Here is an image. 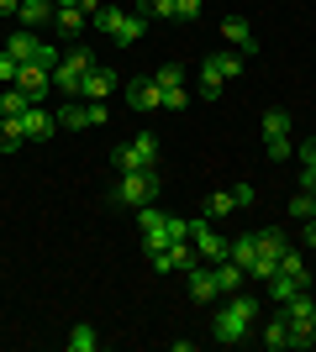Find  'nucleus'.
<instances>
[{"mask_svg": "<svg viewBox=\"0 0 316 352\" xmlns=\"http://www.w3.org/2000/svg\"><path fill=\"white\" fill-rule=\"evenodd\" d=\"M216 268V284H222V294H242V268L227 258V263H211Z\"/></svg>", "mask_w": 316, "mask_h": 352, "instance_id": "nucleus-24", "label": "nucleus"}, {"mask_svg": "<svg viewBox=\"0 0 316 352\" xmlns=\"http://www.w3.org/2000/svg\"><path fill=\"white\" fill-rule=\"evenodd\" d=\"M227 216H238V200H232V190H216L206 200V221H227Z\"/></svg>", "mask_w": 316, "mask_h": 352, "instance_id": "nucleus-23", "label": "nucleus"}, {"mask_svg": "<svg viewBox=\"0 0 316 352\" xmlns=\"http://www.w3.org/2000/svg\"><path fill=\"white\" fill-rule=\"evenodd\" d=\"M185 274H190V300L196 305H216L222 300V284H216V268L211 263H190Z\"/></svg>", "mask_w": 316, "mask_h": 352, "instance_id": "nucleus-8", "label": "nucleus"}, {"mask_svg": "<svg viewBox=\"0 0 316 352\" xmlns=\"http://www.w3.org/2000/svg\"><path fill=\"white\" fill-rule=\"evenodd\" d=\"M258 126H264V142H274V137H290V116L280 111V105H274V111H264V121H258Z\"/></svg>", "mask_w": 316, "mask_h": 352, "instance_id": "nucleus-25", "label": "nucleus"}, {"mask_svg": "<svg viewBox=\"0 0 316 352\" xmlns=\"http://www.w3.org/2000/svg\"><path fill=\"white\" fill-rule=\"evenodd\" d=\"M16 74H21V63H16L11 53L0 47V85H16Z\"/></svg>", "mask_w": 316, "mask_h": 352, "instance_id": "nucleus-38", "label": "nucleus"}, {"mask_svg": "<svg viewBox=\"0 0 316 352\" xmlns=\"http://www.w3.org/2000/svg\"><path fill=\"white\" fill-rule=\"evenodd\" d=\"M32 63L53 74V69H59V63H63V53H59V47H53V43H37V53H32Z\"/></svg>", "mask_w": 316, "mask_h": 352, "instance_id": "nucleus-34", "label": "nucleus"}, {"mask_svg": "<svg viewBox=\"0 0 316 352\" xmlns=\"http://www.w3.org/2000/svg\"><path fill=\"white\" fill-rule=\"evenodd\" d=\"M285 216H295V221H311V216H316V195H311V190H301V195H295V200L285 206Z\"/></svg>", "mask_w": 316, "mask_h": 352, "instance_id": "nucleus-32", "label": "nucleus"}, {"mask_svg": "<svg viewBox=\"0 0 316 352\" xmlns=\"http://www.w3.org/2000/svg\"><path fill=\"white\" fill-rule=\"evenodd\" d=\"M295 289H306V284H295L290 274H274V279H269V294H274V300H290Z\"/></svg>", "mask_w": 316, "mask_h": 352, "instance_id": "nucleus-35", "label": "nucleus"}, {"mask_svg": "<svg viewBox=\"0 0 316 352\" xmlns=\"http://www.w3.org/2000/svg\"><path fill=\"white\" fill-rule=\"evenodd\" d=\"M27 105H32V100H27V89H16V85H11L6 95H0V116H11V121H16Z\"/></svg>", "mask_w": 316, "mask_h": 352, "instance_id": "nucleus-28", "label": "nucleus"}, {"mask_svg": "<svg viewBox=\"0 0 316 352\" xmlns=\"http://www.w3.org/2000/svg\"><path fill=\"white\" fill-rule=\"evenodd\" d=\"M264 147H269V158H274V163H290V158H295L290 137H274V142H264Z\"/></svg>", "mask_w": 316, "mask_h": 352, "instance_id": "nucleus-37", "label": "nucleus"}, {"mask_svg": "<svg viewBox=\"0 0 316 352\" xmlns=\"http://www.w3.org/2000/svg\"><path fill=\"white\" fill-rule=\"evenodd\" d=\"M274 274H280V252H264V248H258V258H253V263H248V279L269 284Z\"/></svg>", "mask_w": 316, "mask_h": 352, "instance_id": "nucleus-20", "label": "nucleus"}, {"mask_svg": "<svg viewBox=\"0 0 316 352\" xmlns=\"http://www.w3.org/2000/svg\"><path fill=\"white\" fill-rule=\"evenodd\" d=\"M280 316H285V321H316V300H311V289H295L290 300H280Z\"/></svg>", "mask_w": 316, "mask_h": 352, "instance_id": "nucleus-14", "label": "nucleus"}, {"mask_svg": "<svg viewBox=\"0 0 316 352\" xmlns=\"http://www.w3.org/2000/svg\"><path fill=\"white\" fill-rule=\"evenodd\" d=\"M16 121H21V137H27V142H48V137L59 132V116H53V111H43V105H27Z\"/></svg>", "mask_w": 316, "mask_h": 352, "instance_id": "nucleus-9", "label": "nucleus"}, {"mask_svg": "<svg viewBox=\"0 0 316 352\" xmlns=\"http://www.w3.org/2000/svg\"><path fill=\"white\" fill-rule=\"evenodd\" d=\"M53 116H59V132H85V126H95L90 121V100H63Z\"/></svg>", "mask_w": 316, "mask_h": 352, "instance_id": "nucleus-13", "label": "nucleus"}, {"mask_svg": "<svg viewBox=\"0 0 316 352\" xmlns=\"http://www.w3.org/2000/svg\"><path fill=\"white\" fill-rule=\"evenodd\" d=\"M21 27H43V21H53V0H21Z\"/></svg>", "mask_w": 316, "mask_h": 352, "instance_id": "nucleus-19", "label": "nucleus"}, {"mask_svg": "<svg viewBox=\"0 0 316 352\" xmlns=\"http://www.w3.org/2000/svg\"><path fill=\"white\" fill-rule=\"evenodd\" d=\"M95 347H101V337H95V326H85V321H79L74 331H69V352H95Z\"/></svg>", "mask_w": 316, "mask_h": 352, "instance_id": "nucleus-27", "label": "nucleus"}, {"mask_svg": "<svg viewBox=\"0 0 316 352\" xmlns=\"http://www.w3.org/2000/svg\"><path fill=\"white\" fill-rule=\"evenodd\" d=\"M264 347H274V352L290 347V326H285V316H274V321L264 326Z\"/></svg>", "mask_w": 316, "mask_h": 352, "instance_id": "nucleus-30", "label": "nucleus"}, {"mask_svg": "<svg viewBox=\"0 0 316 352\" xmlns=\"http://www.w3.org/2000/svg\"><path fill=\"white\" fill-rule=\"evenodd\" d=\"M6 53H11L16 63H32V53H37V37H32V27H21V32H11V37H6Z\"/></svg>", "mask_w": 316, "mask_h": 352, "instance_id": "nucleus-18", "label": "nucleus"}, {"mask_svg": "<svg viewBox=\"0 0 316 352\" xmlns=\"http://www.w3.org/2000/svg\"><path fill=\"white\" fill-rule=\"evenodd\" d=\"M148 263L158 268V274H174V268H190V263H200V258H196V242H190V236H180V242H169V248L148 252Z\"/></svg>", "mask_w": 316, "mask_h": 352, "instance_id": "nucleus-7", "label": "nucleus"}, {"mask_svg": "<svg viewBox=\"0 0 316 352\" xmlns=\"http://www.w3.org/2000/svg\"><path fill=\"white\" fill-rule=\"evenodd\" d=\"M111 163H116V174H137V168H158V142H153V132H137L132 142H116Z\"/></svg>", "mask_w": 316, "mask_h": 352, "instance_id": "nucleus-3", "label": "nucleus"}, {"mask_svg": "<svg viewBox=\"0 0 316 352\" xmlns=\"http://www.w3.org/2000/svg\"><path fill=\"white\" fill-rule=\"evenodd\" d=\"M258 248H264V252H285L290 242H285V232H280V226H258Z\"/></svg>", "mask_w": 316, "mask_h": 352, "instance_id": "nucleus-33", "label": "nucleus"}, {"mask_svg": "<svg viewBox=\"0 0 316 352\" xmlns=\"http://www.w3.org/2000/svg\"><path fill=\"white\" fill-rule=\"evenodd\" d=\"M53 6H79V0H53Z\"/></svg>", "mask_w": 316, "mask_h": 352, "instance_id": "nucleus-45", "label": "nucleus"}, {"mask_svg": "<svg viewBox=\"0 0 316 352\" xmlns=\"http://www.w3.org/2000/svg\"><path fill=\"white\" fill-rule=\"evenodd\" d=\"M301 163H316V137H311V142L301 147Z\"/></svg>", "mask_w": 316, "mask_h": 352, "instance_id": "nucleus-42", "label": "nucleus"}, {"mask_svg": "<svg viewBox=\"0 0 316 352\" xmlns=\"http://www.w3.org/2000/svg\"><path fill=\"white\" fill-rule=\"evenodd\" d=\"M227 258H232V263H238L242 274H248V263H253V258H258V232H242L238 242L227 248Z\"/></svg>", "mask_w": 316, "mask_h": 352, "instance_id": "nucleus-17", "label": "nucleus"}, {"mask_svg": "<svg viewBox=\"0 0 316 352\" xmlns=\"http://www.w3.org/2000/svg\"><path fill=\"white\" fill-rule=\"evenodd\" d=\"M280 274H290V279H295V284H306V289H311V268H306V258H301V252H280Z\"/></svg>", "mask_w": 316, "mask_h": 352, "instance_id": "nucleus-21", "label": "nucleus"}, {"mask_svg": "<svg viewBox=\"0 0 316 352\" xmlns=\"http://www.w3.org/2000/svg\"><path fill=\"white\" fill-rule=\"evenodd\" d=\"M21 11V0H0V16H16Z\"/></svg>", "mask_w": 316, "mask_h": 352, "instance_id": "nucleus-43", "label": "nucleus"}, {"mask_svg": "<svg viewBox=\"0 0 316 352\" xmlns=\"http://www.w3.org/2000/svg\"><path fill=\"white\" fill-rule=\"evenodd\" d=\"M222 37H227L232 47H238L242 58H253V53H258V43H253V27H248L242 16H222Z\"/></svg>", "mask_w": 316, "mask_h": 352, "instance_id": "nucleus-11", "label": "nucleus"}, {"mask_svg": "<svg viewBox=\"0 0 316 352\" xmlns=\"http://www.w3.org/2000/svg\"><path fill=\"white\" fill-rule=\"evenodd\" d=\"M90 21L105 32V37H116L121 47L143 43V27H148V16H143V11H121V6H101V11H95Z\"/></svg>", "mask_w": 316, "mask_h": 352, "instance_id": "nucleus-2", "label": "nucleus"}, {"mask_svg": "<svg viewBox=\"0 0 316 352\" xmlns=\"http://www.w3.org/2000/svg\"><path fill=\"white\" fill-rule=\"evenodd\" d=\"M27 142L21 137V121H11V116H0V153H16V147Z\"/></svg>", "mask_w": 316, "mask_h": 352, "instance_id": "nucleus-29", "label": "nucleus"}, {"mask_svg": "<svg viewBox=\"0 0 316 352\" xmlns=\"http://www.w3.org/2000/svg\"><path fill=\"white\" fill-rule=\"evenodd\" d=\"M111 89H116V74H111V69H101V63H95V69L85 74V79H79V95H74V100H105Z\"/></svg>", "mask_w": 316, "mask_h": 352, "instance_id": "nucleus-12", "label": "nucleus"}, {"mask_svg": "<svg viewBox=\"0 0 316 352\" xmlns=\"http://www.w3.org/2000/svg\"><path fill=\"white\" fill-rule=\"evenodd\" d=\"M90 69H95V53H90V47H69V53H63V63L53 69V89L74 100V95H79V79H85Z\"/></svg>", "mask_w": 316, "mask_h": 352, "instance_id": "nucleus-5", "label": "nucleus"}, {"mask_svg": "<svg viewBox=\"0 0 316 352\" xmlns=\"http://www.w3.org/2000/svg\"><path fill=\"white\" fill-rule=\"evenodd\" d=\"M127 105H132V111H158V79H137V85H127Z\"/></svg>", "mask_w": 316, "mask_h": 352, "instance_id": "nucleus-16", "label": "nucleus"}, {"mask_svg": "<svg viewBox=\"0 0 316 352\" xmlns=\"http://www.w3.org/2000/svg\"><path fill=\"white\" fill-rule=\"evenodd\" d=\"M158 85H185V69L180 63H164V69H158Z\"/></svg>", "mask_w": 316, "mask_h": 352, "instance_id": "nucleus-39", "label": "nucleus"}, {"mask_svg": "<svg viewBox=\"0 0 316 352\" xmlns=\"http://www.w3.org/2000/svg\"><path fill=\"white\" fill-rule=\"evenodd\" d=\"M190 242H196V258L200 263H227V236H216L211 232V221H190Z\"/></svg>", "mask_w": 316, "mask_h": 352, "instance_id": "nucleus-6", "label": "nucleus"}, {"mask_svg": "<svg viewBox=\"0 0 316 352\" xmlns=\"http://www.w3.org/2000/svg\"><path fill=\"white\" fill-rule=\"evenodd\" d=\"M306 248H316V216L306 221Z\"/></svg>", "mask_w": 316, "mask_h": 352, "instance_id": "nucleus-44", "label": "nucleus"}, {"mask_svg": "<svg viewBox=\"0 0 316 352\" xmlns=\"http://www.w3.org/2000/svg\"><path fill=\"white\" fill-rule=\"evenodd\" d=\"M53 21H59V32H69V37L85 32V11H79V6H53Z\"/></svg>", "mask_w": 316, "mask_h": 352, "instance_id": "nucleus-22", "label": "nucleus"}, {"mask_svg": "<svg viewBox=\"0 0 316 352\" xmlns=\"http://www.w3.org/2000/svg\"><path fill=\"white\" fill-rule=\"evenodd\" d=\"M137 11L148 21H174V0H137Z\"/></svg>", "mask_w": 316, "mask_h": 352, "instance_id": "nucleus-31", "label": "nucleus"}, {"mask_svg": "<svg viewBox=\"0 0 316 352\" xmlns=\"http://www.w3.org/2000/svg\"><path fill=\"white\" fill-rule=\"evenodd\" d=\"M253 316H258V300H253V294H232V300L216 310L211 337H216V342H242V337H248V326H253Z\"/></svg>", "mask_w": 316, "mask_h": 352, "instance_id": "nucleus-1", "label": "nucleus"}, {"mask_svg": "<svg viewBox=\"0 0 316 352\" xmlns=\"http://www.w3.org/2000/svg\"><path fill=\"white\" fill-rule=\"evenodd\" d=\"M111 200L116 206H148V200H158V168H137V174H121L116 190H111Z\"/></svg>", "mask_w": 316, "mask_h": 352, "instance_id": "nucleus-4", "label": "nucleus"}, {"mask_svg": "<svg viewBox=\"0 0 316 352\" xmlns=\"http://www.w3.org/2000/svg\"><path fill=\"white\" fill-rule=\"evenodd\" d=\"M301 190L316 195V163H306V168H301Z\"/></svg>", "mask_w": 316, "mask_h": 352, "instance_id": "nucleus-41", "label": "nucleus"}, {"mask_svg": "<svg viewBox=\"0 0 316 352\" xmlns=\"http://www.w3.org/2000/svg\"><path fill=\"white\" fill-rule=\"evenodd\" d=\"M158 105H164V111H185V105H190V89L185 85H158Z\"/></svg>", "mask_w": 316, "mask_h": 352, "instance_id": "nucleus-26", "label": "nucleus"}, {"mask_svg": "<svg viewBox=\"0 0 316 352\" xmlns=\"http://www.w3.org/2000/svg\"><path fill=\"white\" fill-rule=\"evenodd\" d=\"M227 89V74H222V63H216V53H211L206 63H200V100H216Z\"/></svg>", "mask_w": 316, "mask_h": 352, "instance_id": "nucleus-15", "label": "nucleus"}, {"mask_svg": "<svg viewBox=\"0 0 316 352\" xmlns=\"http://www.w3.org/2000/svg\"><path fill=\"white\" fill-rule=\"evenodd\" d=\"M200 6L206 0H174V21H200Z\"/></svg>", "mask_w": 316, "mask_h": 352, "instance_id": "nucleus-36", "label": "nucleus"}, {"mask_svg": "<svg viewBox=\"0 0 316 352\" xmlns=\"http://www.w3.org/2000/svg\"><path fill=\"white\" fill-rule=\"evenodd\" d=\"M16 89H27V100H32V105H43V95L53 89V74L37 69V63H21V74H16Z\"/></svg>", "mask_w": 316, "mask_h": 352, "instance_id": "nucleus-10", "label": "nucleus"}, {"mask_svg": "<svg viewBox=\"0 0 316 352\" xmlns=\"http://www.w3.org/2000/svg\"><path fill=\"white\" fill-rule=\"evenodd\" d=\"M232 200H238V210L253 206V184H232Z\"/></svg>", "mask_w": 316, "mask_h": 352, "instance_id": "nucleus-40", "label": "nucleus"}]
</instances>
